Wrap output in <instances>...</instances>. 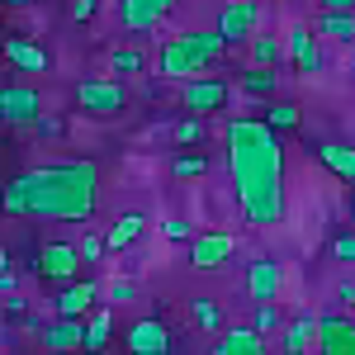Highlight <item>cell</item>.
I'll return each instance as SVG.
<instances>
[{"instance_id":"cell-6","label":"cell","mask_w":355,"mask_h":355,"mask_svg":"<svg viewBox=\"0 0 355 355\" xmlns=\"http://www.w3.org/2000/svg\"><path fill=\"white\" fill-rule=\"evenodd\" d=\"M223 33V43L227 48H242V43H251L256 38V28H261V0H227L218 10V24H214Z\"/></svg>"},{"instance_id":"cell-23","label":"cell","mask_w":355,"mask_h":355,"mask_svg":"<svg viewBox=\"0 0 355 355\" xmlns=\"http://www.w3.org/2000/svg\"><path fill=\"white\" fill-rule=\"evenodd\" d=\"M279 57H284V43H279V38H251V43H246V67H266V71H275Z\"/></svg>"},{"instance_id":"cell-24","label":"cell","mask_w":355,"mask_h":355,"mask_svg":"<svg viewBox=\"0 0 355 355\" xmlns=\"http://www.w3.org/2000/svg\"><path fill=\"white\" fill-rule=\"evenodd\" d=\"M275 85H279V76L266 71V67H246L242 71V95H251V100H270Z\"/></svg>"},{"instance_id":"cell-17","label":"cell","mask_w":355,"mask_h":355,"mask_svg":"<svg viewBox=\"0 0 355 355\" xmlns=\"http://www.w3.org/2000/svg\"><path fill=\"white\" fill-rule=\"evenodd\" d=\"M313 33L327 43H341V48H355V10H318Z\"/></svg>"},{"instance_id":"cell-22","label":"cell","mask_w":355,"mask_h":355,"mask_svg":"<svg viewBox=\"0 0 355 355\" xmlns=\"http://www.w3.org/2000/svg\"><path fill=\"white\" fill-rule=\"evenodd\" d=\"M142 227H147V218H142V214H123V218H114L110 232H105L110 251H128V246L142 237Z\"/></svg>"},{"instance_id":"cell-36","label":"cell","mask_w":355,"mask_h":355,"mask_svg":"<svg viewBox=\"0 0 355 355\" xmlns=\"http://www.w3.org/2000/svg\"><path fill=\"white\" fill-rule=\"evenodd\" d=\"M105 251H110V242H105V237H81V256H85V261H100Z\"/></svg>"},{"instance_id":"cell-3","label":"cell","mask_w":355,"mask_h":355,"mask_svg":"<svg viewBox=\"0 0 355 355\" xmlns=\"http://www.w3.org/2000/svg\"><path fill=\"white\" fill-rule=\"evenodd\" d=\"M227 53L218 28L209 33H180V38H166L162 53H157V76H171V81H194L199 71H209L218 57Z\"/></svg>"},{"instance_id":"cell-43","label":"cell","mask_w":355,"mask_h":355,"mask_svg":"<svg viewBox=\"0 0 355 355\" xmlns=\"http://www.w3.org/2000/svg\"><path fill=\"white\" fill-rule=\"evenodd\" d=\"M5 5H33V0H5Z\"/></svg>"},{"instance_id":"cell-25","label":"cell","mask_w":355,"mask_h":355,"mask_svg":"<svg viewBox=\"0 0 355 355\" xmlns=\"http://www.w3.org/2000/svg\"><path fill=\"white\" fill-rule=\"evenodd\" d=\"M147 71V53H137V48H114L110 53V76H142Z\"/></svg>"},{"instance_id":"cell-2","label":"cell","mask_w":355,"mask_h":355,"mask_svg":"<svg viewBox=\"0 0 355 355\" xmlns=\"http://www.w3.org/2000/svg\"><path fill=\"white\" fill-rule=\"evenodd\" d=\"M100 204V166L95 162H48L15 175L5 185L10 218H48V223H90Z\"/></svg>"},{"instance_id":"cell-21","label":"cell","mask_w":355,"mask_h":355,"mask_svg":"<svg viewBox=\"0 0 355 355\" xmlns=\"http://www.w3.org/2000/svg\"><path fill=\"white\" fill-rule=\"evenodd\" d=\"M318 162L327 166L336 180L355 185V142H322V147H318Z\"/></svg>"},{"instance_id":"cell-29","label":"cell","mask_w":355,"mask_h":355,"mask_svg":"<svg viewBox=\"0 0 355 355\" xmlns=\"http://www.w3.org/2000/svg\"><path fill=\"white\" fill-rule=\"evenodd\" d=\"M209 171V157L204 152H175V162H171V175L175 180H199Z\"/></svg>"},{"instance_id":"cell-19","label":"cell","mask_w":355,"mask_h":355,"mask_svg":"<svg viewBox=\"0 0 355 355\" xmlns=\"http://www.w3.org/2000/svg\"><path fill=\"white\" fill-rule=\"evenodd\" d=\"M279 346H284V355H308V351H318V318H313V313H299L294 322H284V331H279Z\"/></svg>"},{"instance_id":"cell-32","label":"cell","mask_w":355,"mask_h":355,"mask_svg":"<svg viewBox=\"0 0 355 355\" xmlns=\"http://www.w3.org/2000/svg\"><path fill=\"white\" fill-rule=\"evenodd\" d=\"M162 237H166V242H194V227L185 218H166L162 223Z\"/></svg>"},{"instance_id":"cell-34","label":"cell","mask_w":355,"mask_h":355,"mask_svg":"<svg viewBox=\"0 0 355 355\" xmlns=\"http://www.w3.org/2000/svg\"><path fill=\"white\" fill-rule=\"evenodd\" d=\"M133 299H137V284H133V279H114V284H110V303L123 308V303H133Z\"/></svg>"},{"instance_id":"cell-9","label":"cell","mask_w":355,"mask_h":355,"mask_svg":"<svg viewBox=\"0 0 355 355\" xmlns=\"http://www.w3.org/2000/svg\"><path fill=\"white\" fill-rule=\"evenodd\" d=\"M318 43H322V38H318L308 24H294L289 33H284V53H289V62H294V71H299V76H318V71L327 67Z\"/></svg>"},{"instance_id":"cell-7","label":"cell","mask_w":355,"mask_h":355,"mask_svg":"<svg viewBox=\"0 0 355 355\" xmlns=\"http://www.w3.org/2000/svg\"><path fill=\"white\" fill-rule=\"evenodd\" d=\"M279 289H284V266L275 256H256L246 266V294H251V303L256 308L261 303H279Z\"/></svg>"},{"instance_id":"cell-38","label":"cell","mask_w":355,"mask_h":355,"mask_svg":"<svg viewBox=\"0 0 355 355\" xmlns=\"http://www.w3.org/2000/svg\"><path fill=\"white\" fill-rule=\"evenodd\" d=\"M33 133H38V137H62V123H57V119H48V114H43V119H38V123H33Z\"/></svg>"},{"instance_id":"cell-40","label":"cell","mask_w":355,"mask_h":355,"mask_svg":"<svg viewBox=\"0 0 355 355\" xmlns=\"http://www.w3.org/2000/svg\"><path fill=\"white\" fill-rule=\"evenodd\" d=\"M336 299L351 308V303H355V279H341V284H336Z\"/></svg>"},{"instance_id":"cell-4","label":"cell","mask_w":355,"mask_h":355,"mask_svg":"<svg viewBox=\"0 0 355 355\" xmlns=\"http://www.w3.org/2000/svg\"><path fill=\"white\" fill-rule=\"evenodd\" d=\"M76 105L90 119H119V114L128 110V90H123V81H114V76H85L76 85Z\"/></svg>"},{"instance_id":"cell-14","label":"cell","mask_w":355,"mask_h":355,"mask_svg":"<svg viewBox=\"0 0 355 355\" xmlns=\"http://www.w3.org/2000/svg\"><path fill=\"white\" fill-rule=\"evenodd\" d=\"M171 5L175 0H119V24L128 33H147V28H157L171 15Z\"/></svg>"},{"instance_id":"cell-18","label":"cell","mask_w":355,"mask_h":355,"mask_svg":"<svg viewBox=\"0 0 355 355\" xmlns=\"http://www.w3.org/2000/svg\"><path fill=\"white\" fill-rule=\"evenodd\" d=\"M5 62L15 71H24V76H43L53 67V57L43 53L38 43H28V38H5Z\"/></svg>"},{"instance_id":"cell-13","label":"cell","mask_w":355,"mask_h":355,"mask_svg":"<svg viewBox=\"0 0 355 355\" xmlns=\"http://www.w3.org/2000/svg\"><path fill=\"white\" fill-rule=\"evenodd\" d=\"M318 355H355V322L341 313L318 318Z\"/></svg>"},{"instance_id":"cell-11","label":"cell","mask_w":355,"mask_h":355,"mask_svg":"<svg viewBox=\"0 0 355 355\" xmlns=\"http://www.w3.org/2000/svg\"><path fill=\"white\" fill-rule=\"evenodd\" d=\"M43 100H38V90L33 85H5L0 90V114H5V123L10 128H24V123H38L43 119Z\"/></svg>"},{"instance_id":"cell-28","label":"cell","mask_w":355,"mask_h":355,"mask_svg":"<svg viewBox=\"0 0 355 355\" xmlns=\"http://www.w3.org/2000/svg\"><path fill=\"white\" fill-rule=\"evenodd\" d=\"M266 123H270L275 133H294V128H299V105L270 100V105H266Z\"/></svg>"},{"instance_id":"cell-10","label":"cell","mask_w":355,"mask_h":355,"mask_svg":"<svg viewBox=\"0 0 355 355\" xmlns=\"http://www.w3.org/2000/svg\"><path fill=\"white\" fill-rule=\"evenodd\" d=\"M237 251V237L232 232H199L190 242V266L194 270H223Z\"/></svg>"},{"instance_id":"cell-1","label":"cell","mask_w":355,"mask_h":355,"mask_svg":"<svg viewBox=\"0 0 355 355\" xmlns=\"http://www.w3.org/2000/svg\"><path fill=\"white\" fill-rule=\"evenodd\" d=\"M227 175L237 209L251 227H275L284 218V142L266 119H232L223 128Z\"/></svg>"},{"instance_id":"cell-33","label":"cell","mask_w":355,"mask_h":355,"mask_svg":"<svg viewBox=\"0 0 355 355\" xmlns=\"http://www.w3.org/2000/svg\"><path fill=\"white\" fill-rule=\"evenodd\" d=\"M331 256L336 261H355V232H336L331 237Z\"/></svg>"},{"instance_id":"cell-5","label":"cell","mask_w":355,"mask_h":355,"mask_svg":"<svg viewBox=\"0 0 355 355\" xmlns=\"http://www.w3.org/2000/svg\"><path fill=\"white\" fill-rule=\"evenodd\" d=\"M81 251L76 246H67V242H43L33 256H28V270L38 275L43 284H71L76 275H81Z\"/></svg>"},{"instance_id":"cell-42","label":"cell","mask_w":355,"mask_h":355,"mask_svg":"<svg viewBox=\"0 0 355 355\" xmlns=\"http://www.w3.org/2000/svg\"><path fill=\"white\" fill-rule=\"evenodd\" d=\"M322 10H355V0H322Z\"/></svg>"},{"instance_id":"cell-26","label":"cell","mask_w":355,"mask_h":355,"mask_svg":"<svg viewBox=\"0 0 355 355\" xmlns=\"http://www.w3.org/2000/svg\"><path fill=\"white\" fill-rule=\"evenodd\" d=\"M110 327H114V318L105 313V308L85 318V351H90V355H100L105 346H110Z\"/></svg>"},{"instance_id":"cell-27","label":"cell","mask_w":355,"mask_h":355,"mask_svg":"<svg viewBox=\"0 0 355 355\" xmlns=\"http://www.w3.org/2000/svg\"><path fill=\"white\" fill-rule=\"evenodd\" d=\"M190 322H194V327H204V331H218L223 327V308L209 299V294H194V299H190Z\"/></svg>"},{"instance_id":"cell-12","label":"cell","mask_w":355,"mask_h":355,"mask_svg":"<svg viewBox=\"0 0 355 355\" xmlns=\"http://www.w3.org/2000/svg\"><path fill=\"white\" fill-rule=\"evenodd\" d=\"M123 346H128V355H171V331L157 318H137L123 336Z\"/></svg>"},{"instance_id":"cell-41","label":"cell","mask_w":355,"mask_h":355,"mask_svg":"<svg viewBox=\"0 0 355 355\" xmlns=\"http://www.w3.org/2000/svg\"><path fill=\"white\" fill-rule=\"evenodd\" d=\"M5 313H10V318H24V299H19V294H10V299H5Z\"/></svg>"},{"instance_id":"cell-39","label":"cell","mask_w":355,"mask_h":355,"mask_svg":"<svg viewBox=\"0 0 355 355\" xmlns=\"http://www.w3.org/2000/svg\"><path fill=\"white\" fill-rule=\"evenodd\" d=\"M43 327H48V318H38V313H28V318H24V331H28V336H43Z\"/></svg>"},{"instance_id":"cell-20","label":"cell","mask_w":355,"mask_h":355,"mask_svg":"<svg viewBox=\"0 0 355 355\" xmlns=\"http://www.w3.org/2000/svg\"><path fill=\"white\" fill-rule=\"evenodd\" d=\"M209 355H266V336H261L256 327H232V331H223L218 341H214Z\"/></svg>"},{"instance_id":"cell-8","label":"cell","mask_w":355,"mask_h":355,"mask_svg":"<svg viewBox=\"0 0 355 355\" xmlns=\"http://www.w3.org/2000/svg\"><path fill=\"white\" fill-rule=\"evenodd\" d=\"M227 95H232V90H227V81H218V76H194V81L180 85V105L190 114H199V119H204V114H218L223 105H227Z\"/></svg>"},{"instance_id":"cell-16","label":"cell","mask_w":355,"mask_h":355,"mask_svg":"<svg viewBox=\"0 0 355 355\" xmlns=\"http://www.w3.org/2000/svg\"><path fill=\"white\" fill-rule=\"evenodd\" d=\"M95 299H100V284L95 279H71L57 294V318H90Z\"/></svg>"},{"instance_id":"cell-30","label":"cell","mask_w":355,"mask_h":355,"mask_svg":"<svg viewBox=\"0 0 355 355\" xmlns=\"http://www.w3.org/2000/svg\"><path fill=\"white\" fill-rule=\"evenodd\" d=\"M251 327L261 331V336H270V331H284V322H279V303H261V308L251 313Z\"/></svg>"},{"instance_id":"cell-37","label":"cell","mask_w":355,"mask_h":355,"mask_svg":"<svg viewBox=\"0 0 355 355\" xmlns=\"http://www.w3.org/2000/svg\"><path fill=\"white\" fill-rule=\"evenodd\" d=\"M15 284H19V275H15V261H10V256H0V289H5V294H15Z\"/></svg>"},{"instance_id":"cell-35","label":"cell","mask_w":355,"mask_h":355,"mask_svg":"<svg viewBox=\"0 0 355 355\" xmlns=\"http://www.w3.org/2000/svg\"><path fill=\"white\" fill-rule=\"evenodd\" d=\"M95 10H100V0H71V5H67V15H71L76 24H85V19H95Z\"/></svg>"},{"instance_id":"cell-31","label":"cell","mask_w":355,"mask_h":355,"mask_svg":"<svg viewBox=\"0 0 355 355\" xmlns=\"http://www.w3.org/2000/svg\"><path fill=\"white\" fill-rule=\"evenodd\" d=\"M175 142H180V147H199V142H204V119H199V114L180 119V123H175Z\"/></svg>"},{"instance_id":"cell-15","label":"cell","mask_w":355,"mask_h":355,"mask_svg":"<svg viewBox=\"0 0 355 355\" xmlns=\"http://www.w3.org/2000/svg\"><path fill=\"white\" fill-rule=\"evenodd\" d=\"M43 346L53 355L85 351V318H53V322L43 327Z\"/></svg>"}]
</instances>
